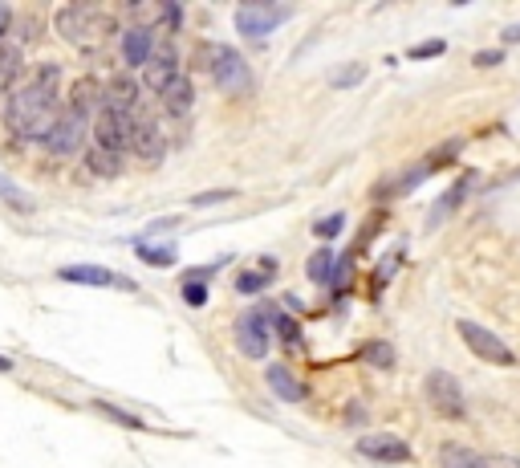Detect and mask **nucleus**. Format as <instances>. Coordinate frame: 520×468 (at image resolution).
Instances as JSON below:
<instances>
[{"mask_svg":"<svg viewBox=\"0 0 520 468\" xmlns=\"http://www.w3.org/2000/svg\"><path fill=\"white\" fill-rule=\"evenodd\" d=\"M57 66H41L33 82L9 94L5 102V131L17 139H45V131L57 119Z\"/></svg>","mask_w":520,"mask_h":468,"instance_id":"1","label":"nucleus"},{"mask_svg":"<svg viewBox=\"0 0 520 468\" xmlns=\"http://www.w3.org/2000/svg\"><path fill=\"white\" fill-rule=\"evenodd\" d=\"M110 29H114L110 17L102 9H94V5H65V9H57V33L70 45H78V49H98L110 37Z\"/></svg>","mask_w":520,"mask_h":468,"instance_id":"2","label":"nucleus"},{"mask_svg":"<svg viewBox=\"0 0 520 468\" xmlns=\"http://www.w3.org/2000/svg\"><path fill=\"white\" fill-rule=\"evenodd\" d=\"M204 57H208L204 70L212 74V82L224 94H248L252 90V70L232 45H204Z\"/></svg>","mask_w":520,"mask_h":468,"instance_id":"3","label":"nucleus"},{"mask_svg":"<svg viewBox=\"0 0 520 468\" xmlns=\"http://www.w3.org/2000/svg\"><path fill=\"white\" fill-rule=\"evenodd\" d=\"M293 17V5H269V0H248L236 9V33H244L248 41H265L269 33H277V25H285Z\"/></svg>","mask_w":520,"mask_h":468,"instance_id":"4","label":"nucleus"},{"mask_svg":"<svg viewBox=\"0 0 520 468\" xmlns=\"http://www.w3.org/2000/svg\"><path fill=\"white\" fill-rule=\"evenodd\" d=\"M236 346H240V355L260 363V359H269V346H273V318L252 306L236 318Z\"/></svg>","mask_w":520,"mask_h":468,"instance_id":"5","label":"nucleus"},{"mask_svg":"<svg viewBox=\"0 0 520 468\" xmlns=\"http://www.w3.org/2000/svg\"><path fill=\"white\" fill-rule=\"evenodd\" d=\"M455 330H460V338L468 342V350L476 359H484V363H496V367H512L516 363V355H512V346L500 338V334H492L488 326H480V322H468V318H460L455 322Z\"/></svg>","mask_w":520,"mask_h":468,"instance_id":"6","label":"nucleus"},{"mask_svg":"<svg viewBox=\"0 0 520 468\" xmlns=\"http://www.w3.org/2000/svg\"><path fill=\"white\" fill-rule=\"evenodd\" d=\"M86 135H90V119H82V114L70 110V106H61L57 119H53V127L45 131L41 143H45L53 155H74V151H82Z\"/></svg>","mask_w":520,"mask_h":468,"instance_id":"7","label":"nucleus"},{"mask_svg":"<svg viewBox=\"0 0 520 468\" xmlns=\"http://www.w3.org/2000/svg\"><path fill=\"white\" fill-rule=\"evenodd\" d=\"M423 391H427V403L435 407L439 416H447V420H464L468 403H464V391H460V383H455V375L431 371L427 383H423Z\"/></svg>","mask_w":520,"mask_h":468,"instance_id":"8","label":"nucleus"},{"mask_svg":"<svg viewBox=\"0 0 520 468\" xmlns=\"http://www.w3.org/2000/svg\"><path fill=\"white\" fill-rule=\"evenodd\" d=\"M130 131H135V114H118V110H98L94 114V147L122 155L130 147Z\"/></svg>","mask_w":520,"mask_h":468,"instance_id":"9","label":"nucleus"},{"mask_svg":"<svg viewBox=\"0 0 520 468\" xmlns=\"http://www.w3.org/2000/svg\"><path fill=\"white\" fill-rule=\"evenodd\" d=\"M358 456L374 460V464H411V444L395 432H370L358 440Z\"/></svg>","mask_w":520,"mask_h":468,"instance_id":"10","label":"nucleus"},{"mask_svg":"<svg viewBox=\"0 0 520 468\" xmlns=\"http://www.w3.org/2000/svg\"><path fill=\"white\" fill-rule=\"evenodd\" d=\"M179 74H183V70H179L175 49H171V45H155V53L147 57V66H143V82H147V90L163 94Z\"/></svg>","mask_w":520,"mask_h":468,"instance_id":"11","label":"nucleus"},{"mask_svg":"<svg viewBox=\"0 0 520 468\" xmlns=\"http://www.w3.org/2000/svg\"><path fill=\"white\" fill-rule=\"evenodd\" d=\"M130 151L143 155L147 163H159L167 155V139L159 131L155 119H143V114H135V131H130Z\"/></svg>","mask_w":520,"mask_h":468,"instance_id":"12","label":"nucleus"},{"mask_svg":"<svg viewBox=\"0 0 520 468\" xmlns=\"http://www.w3.org/2000/svg\"><path fill=\"white\" fill-rule=\"evenodd\" d=\"M61 281L94 285V289H110V285H118V289H135V281H130V277H118V273H110V269H102V265H65V269H61Z\"/></svg>","mask_w":520,"mask_h":468,"instance_id":"13","label":"nucleus"},{"mask_svg":"<svg viewBox=\"0 0 520 468\" xmlns=\"http://www.w3.org/2000/svg\"><path fill=\"white\" fill-rule=\"evenodd\" d=\"M151 53H155V33H151L147 25H130V29L122 33V62H126L130 70H143Z\"/></svg>","mask_w":520,"mask_h":468,"instance_id":"14","label":"nucleus"},{"mask_svg":"<svg viewBox=\"0 0 520 468\" xmlns=\"http://www.w3.org/2000/svg\"><path fill=\"white\" fill-rule=\"evenodd\" d=\"M102 110H118V114H139V82L118 74L110 86H102Z\"/></svg>","mask_w":520,"mask_h":468,"instance_id":"15","label":"nucleus"},{"mask_svg":"<svg viewBox=\"0 0 520 468\" xmlns=\"http://www.w3.org/2000/svg\"><path fill=\"white\" fill-rule=\"evenodd\" d=\"M163 110L167 114H175V119H183V114H191V102H195V90H191V78L187 74H179L163 94Z\"/></svg>","mask_w":520,"mask_h":468,"instance_id":"16","label":"nucleus"},{"mask_svg":"<svg viewBox=\"0 0 520 468\" xmlns=\"http://www.w3.org/2000/svg\"><path fill=\"white\" fill-rule=\"evenodd\" d=\"M265 379H269V387H273V395H277L281 403H301V399H305V387L289 375V367H269Z\"/></svg>","mask_w":520,"mask_h":468,"instance_id":"17","label":"nucleus"},{"mask_svg":"<svg viewBox=\"0 0 520 468\" xmlns=\"http://www.w3.org/2000/svg\"><path fill=\"white\" fill-rule=\"evenodd\" d=\"M273 277H277V265H273V257H265V269H248L236 277V294H260Z\"/></svg>","mask_w":520,"mask_h":468,"instance_id":"18","label":"nucleus"},{"mask_svg":"<svg viewBox=\"0 0 520 468\" xmlns=\"http://www.w3.org/2000/svg\"><path fill=\"white\" fill-rule=\"evenodd\" d=\"M21 74V49L17 45H0V94H9Z\"/></svg>","mask_w":520,"mask_h":468,"instance_id":"19","label":"nucleus"},{"mask_svg":"<svg viewBox=\"0 0 520 468\" xmlns=\"http://www.w3.org/2000/svg\"><path fill=\"white\" fill-rule=\"evenodd\" d=\"M439 464L443 468H480V452H472L464 444H443L439 448Z\"/></svg>","mask_w":520,"mask_h":468,"instance_id":"20","label":"nucleus"},{"mask_svg":"<svg viewBox=\"0 0 520 468\" xmlns=\"http://www.w3.org/2000/svg\"><path fill=\"white\" fill-rule=\"evenodd\" d=\"M334 261H338V257H334L330 249H317V253L309 257V269H305V273H309V281H317V285L334 281Z\"/></svg>","mask_w":520,"mask_h":468,"instance_id":"21","label":"nucleus"},{"mask_svg":"<svg viewBox=\"0 0 520 468\" xmlns=\"http://www.w3.org/2000/svg\"><path fill=\"white\" fill-rule=\"evenodd\" d=\"M86 163H90V171H94V175H118V171H122L118 155H114V151H102V147H90Z\"/></svg>","mask_w":520,"mask_h":468,"instance_id":"22","label":"nucleus"},{"mask_svg":"<svg viewBox=\"0 0 520 468\" xmlns=\"http://www.w3.org/2000/svg\"><path fill=\"white\" fill-rule=\"evenodd\" d=\"M362 359H366L370 367L386 371V367H395V350H390L386 342H366V346H362Z\"/></svg>","mask_w":520,"mask_h":468,"instance_id":"23","label":"nucleus"},{"mask_svg":"<svg viewBox=\"0 0 520 468\" xmlns=\"http://www.w3.org/2000/svg\"><path fill=\"white\" fill-rule=\"evenodd\" d=\"M139 257L147 261V265H159V269H167V265H175V249L171 245H139Z\"/></svg>","mask_w":520,"mask_h":468,"instance_id":"24","label":"nucleus"},{"mask_svg":"<svg viewBox=\"0 0 520 468\" xmlns=\"http://www.w3.org/2000/svg\"><path fill=\"white\" fill-rule=\"evenodd\" d=\"M0 200H5L9 208H21V212H29V208H33V204L25 200V192H21V188H17L13 180H9L5 171H0Z\"/></svg>","mask_w":520,"mask_h":468,"instance_id":"25","label":"nucleus"},{"mask_svg":"<svg viewBox=\"0 0 520 468\" xmlns=\"http://www.w3.org/2000/svg\"><path fill=\"white\" fill-rule=\"evenodd\" d=\"M362 78H366V66H362V62H354V66H346L342 74H334V78H330V86H334V90H346V86H358Z\"/></svg>","mask_w":520,"mask_h":468,"instance_id":"26","label":"nucleus"},{"mask_svg":"<svg viewBox=\"0 0 520 468\" xmlns=\"http://www.w3.org/2000/svg\"><path fill=\"white\" fill-rule=\"evenodd\" d=\"M183 302H187V306H204V302H208V285L191 277V281L183 285Z\"/></svg>","mask_w":520,"mask_h":468,"instance_id":"27","label":"nucleus"},{"mask_svg":"<svg viewBox=\"0 0 520 468\" xmlns=\"http://www.w3.org/2000/svg\"><path fill=\"white\" fill-rule=\"evenodd\" d=\"M342 224H346V216H342V212H334L330 220H317V228H313V232H317L321 241H330V237H338V232H342Z\"/></svg>","mask_w":520,"mask_h":468,"instance_id":"28","label":"nucleus"},{"mask_svg":"<svg viewBox=\"0 0 520 468\" xmlns=\"http://www.w3.org/2000/svg\"><path fill=\"white\" fill-rule=\"evenodd\" d=\"M98 412H106L114 424H122V428H147L143 420H135V416H126V412H118V407H110V403H98Z\"/></svg>","mask_w":520,"mask_h":468,"instance_id":"29","label":"nucleus"},{"mask_svg":"<svg viewBox=\"0 0 520 468\" xmlns=\"http://www.w3.org/2000/svg\"><path fill=\"white\" fill-rule=\"evenodd\" d=\"M480 468H520V456H480Z\"/></svg>","mask_w":520,"mask_h":468,"instance_id":"30","label":"nucleus"},{"mask_svg":"<svg viewBox=\"0 0 520 468\" xmlns=\"http://www.w3.org/2000/svg\"><path fill=\"white\" fill-rule=\"evenodd\" d=\"M443 41H427V45H411V57H439Z\"/></svg>","mask_w":520,"mask_h":468,"instance_id":"31","label":"nucleus"},{"mask_svg":"<svg viewBox=\"0 0 520 468\" xmlns=\"http://www.w3.org/2000/svg\"><path fill=\"white\" fill-rule=\"evenodd\" d=\"M228 196H232V192H204V196H195L191 204H195V208H208V204H224Z\"/></svg>","mask_w":520,"mask_h":468,"instance_id":"32","label":"nucleus"},{"mask_svg":"<svg viewBox=\"0 0 520 468\" xmlns=\"http://www.w3.org/2000/svg\"><path fill=\"white\" fill-rule=\"evenodd\" d=\"M277 326H281V334H285V342L293 346V342H301V330H297V322H289V318H277Z\"/></svg>","mask_w":520,"mask_h":468,"instance_id":"33","label":"nucleus"},{"mask_svg":"<svg viewBox=\"0 0 520 468\" xmlns=\"http://www.w3.org/2000/svg\"><path fill=\"white\" fill-rule=\"evenodd\" d=\"M500 57H504L500 49H488V53H476V66H480V70H488V66H500Z\"/></svg>","mask_w":520,"mask_h":468,"instance_id":"34","label":"nucleus"},{"mask_svg":"<svg viewBox=\"0 0 520 468\" xmlns=\"http://www.w3.org/2000/svg\"><path fill=\"white\" fill-rule=\"evenodd\" d=\"M9 21H13V13H9L5 5H0V37H5V33H9Z\"/></svg>","mask_w":520,"mask_h":468,"instance_id":"35","label":"nucleus"},{"mask_svg":"<svg viewBox=\"0 0 520 468\" xmlns=\"http://www.w3.org/2000/svg\"><path fill=\"white\" fill-rule=\"evenodd\" d=\"M512 41H520V25H508V29H504V45H512Z\"/></svg>","mask_w":520,"mask_h":468,"instance_id":"36","label":"nucleus"},{"mask_svg":"<svg viewBox=\"0 0 520 468\" xmlns=\"http://www.w3.org/2000/svg\"><path fill=\"white\" fill-rule=\"evenodd\" d=\"M5 371H13V363H9L5 355H0V375H5Z\"/></svg>","mask_w":520,"mask_h":468,"instance_id":"37","label":"nucleus"}]
</instances>
